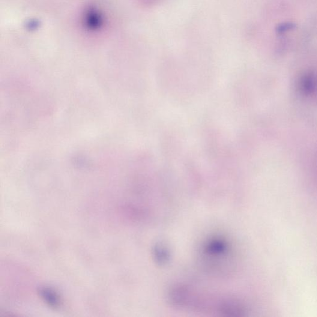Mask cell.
I'll use <instances>...</instances> for the list:
<instances>
[{"label": "cell", "mask_w": 317, "mask_h": 317, "mask_svg": "<svg viewBox=\"0 0 317 317\" xmlns=\"http://www.w3.org/2000/svg\"><path fill=\"white\" fill-rule=\"evenodd\" d=\"M39 294L48 306L53 308L61 307V298L55 290L48 288V287H44L40 289Z\"/></svg>", "instance_id": "obj_1"}, {"label": "cell", "mask_w": 317, "mask_h": 317, "mask_svg": "<svg viewBox=\"0 0 317 317\" xmlns=\"http://www.w3.org/2000/svg\"><path fill=\"white\" fill-rule=\"evenodd\" d=\"M295 25L293 23H286L278 27L277 32L278 34H284V33L291 31L295 28Z\"/></svg>", "instance_id": "obj_2"}]
</instances>
